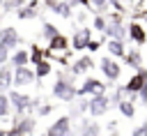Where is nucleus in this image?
<instances>
[{
  "label": "nucleus",
  "mask_w": 147,
  "mask_h": 136,
  "mask_svg": "<svg viewBox=\"0 0 147 136\" xmlns=\"http://www.w3.org/2000/svg\"><path fill=\"white\" fill-rule=\"evenodd\" d=\"M90 39H92V30H87V28L76 30V35H74V51H83Z\"/></svg>",
  "instance_id": "9"
},
{
  "label": "nucleus",
  "mask_w": 147,
  "mask_h": 136,
  "mask_svg": "<svg viewBox=\"0 0 147 136\" xmlns=\"http://www.w3.org/2000/svg\"><path fill=\"white\" fill-rule=\"evenodd\" d=\"M0 136H5V129H0Z\"/></svg>",
  "instance_id": "33"
},
{
  "label": "nucleus",
  "mask_w": 147,
  "mask_h": 136,
  "mask_svg": "<svg viewBox=\"0 0 147 136\" xmlns=\"http://www.w3.org/2000/svg\"><path fill=\"white\" fill-rule=\"evenodd\" d=\"M60 16H69L71 14V7H69V2H55V7H53Z\"/></svg>",
  "instance_id": "21"
},
{
  "label": "nucleus",
  "mask_w": 147,
  "mask_h": 136,
  "mask_svg": "<svg viewBox=\"0 0 147 136\" xmlns=\"http://www.w3.org/2000/svg\"><path fill=\"white\" fill-rule=\"evenodd\" d=\"M7 115H9V99L7 95L0 92V118H7Z\"/></svg>",
  "instance_id": "20"
},
{
  "label": "nucleus",
  "mask_w": 147,
  "mask_h": 136,
  "mask_svg": "<svg viewBox=\"0 0 147 136\" xmlns=\"http://www.w3.org/2000/svg\"><path fill=\"white\" fill-rule=\"evenodd\" d=\"M129 35H131V39L138 41V44H145V41H147V35H145L142 25H138V23H131V25H129Z\"/></svg>",
  "instance_id": "12"
},
{
  "label": "nucleus",
  "mask_w": 147,
  "mask_h": 136,
  "mask_svg": "<svg viewBox=\"0 0 147 136\" xmlns=\"http://www.w3.org/2000/svg\"><path fill=\"white\" fill-rule=\"evenodd\" d=\"M44 35H46L48 39H53V37H55V35H60V32H57V28H55V25L46 23V25H44Z\"/></svg>",
  "instance_id": "24"
},
{
  "label": "nucleus",
  "mask_w": 147,
  "mask_h": 136,
  "mask_svg": "<svg viewBox=\"0 0 147 136\" xmlns=\"http://www.w3.org/2000/svg\"><path fill=\"white\" fill-rule=\"evenodd\" d=\"M106 25H108V23H106L103 16H96V18H94V28H96V30H106Z\"/></svg>",
  "instance_id": "26"
},
{
  "label": "nucleus",
  "mask_w": 147,
  "mask_h": 136,
  "mask_svg": "<svg viewBox=\"0 0 147 136\" xmlns=\"http://www.w3.org/2000/svg\"><path fill=\"white\" fill-rule=\"evenodd\" d=\"M145 83H147V71H145V69H140L136 76H131V78H129V83H126L124 88H126V92H129V95H133V92H138Z\"/></svg>",
  "instance_id": "8"
},
{
  "label": "nucleus",
  "mask_w": 147,
  "mask_h": 136,
  "mask_svg": "<svg viewBox=\"0 0 147 136\" xmlns=\"http://www.w3.org/2000/svg\"><path fill=\"white\" fill-rule=\"evenodd\" d=\"M69 129H71V120L64 115V118H60L57 122H53L48 127L46 136H69Z\"/></svg>",
  "instance_id": "6"
},
{
  "label": "nucleus",
  "mask_w": 147,
  "mask_h": 136,
  "mask_svg": "<svg viewBox=\"0 0 147 136\" xmlns=\"http://www.w3.org/2000/svg\"><path fill=\"white\" fill-rule=\"evenodd\" d=\"M9 85H11V69L0 67V90H7Z\"/></svg>",
  "instance_id": "16"
},
{
  "label": "nucleus",
  "mask_w": 147,
  "mask_h": 136,
  "mask_svg": "<svg viewBox=\"0 0 147 136\" xmlns=\"http://www.w3.org/2000/svg\"><path fill=\"white\" fill-rule=\"evenodd\" d=\"M37 113H39V115H48V113H51V106H41Z\"/></svg>",
  "instance_id": "30"
},
{
  "label": "nucleus",
  "mask_w": 147,
  "mask_h": 136,
  "mask_svg": "<svg viewBox=\"0 0 147 136\" xmlns=\"http://www.w3.org/2000/svg\"><path fill=\"white\" fill-rule=\"evenodd\" d=\"M90 67H94V62H92V58H87V55H85V58H80V60L71 67V71H74V74H83V71H87Z\"/></svg>",
  "instance_id": "14"
},
{
  "label": "nucleus",
  "mask_w": 147,
  "mask_h": 136,
  "mask_svg": "<svg viewBox=\"0 0 147 136\" xmlns=\"http://www.w3.org/2000/svg\"><path fill=\"white\" fill-rule=\"evenodd\" d=\"M0 2H2V0H0Z\"/></svg>",
  "instance_id": "34"
},
{
  "label": "nucleus",
  "mask_w": 147,
  "mask_h": 136,
  "mask_svg": "<svg viewBox=\"0 0 147 136\" xmlns=\"http://www.w3.org/2000/svg\"><path fill=\"white\" fill-rule=\"evenodd\" d=\"M108 51H110L113 55H117V58H124V53H126V51H124V44L117 41V39H110V41H108Z\"/></svg>",
  "instance_id": "17"
},
{
  "label": "nucleus",
  "mask_w": 147,
  "mask_h": 136,
  "mask_svg": "<svg viewBox=\"0 0 147 136\" xmlns=\"http://www.w3.org/2000/svg\"><path fill=\"white\" fill-rule=\"evenodd\" d=\"M76 95H92V97H96V95H106V85L99 81V78H85V83H83V88L80 90H76Z\"/></svg>",
  "instance_id": "3"
},
{
  "label": "nucleus",
  "mask_w": 147,
  "mask_h": 136,
  "mask_svg": "<svg viewBox=\"0 0 147 136\" xmlns=\"http://www.w3.org/2000/svg\"><path fill=\"white\" fill-rule=\"evenodd\" d=\"M101 71L106 74V78H110V81H117V78H119V74H122V67H119L115 60H110V58H103V60H101Z\"/></svg>",
  "instance_id": "7"
},
{
  "label": "nucleus",
  "mask_w": 147,
  "mask_h": 136,
  "mask_svg": "<svg viewBox=\"0 0 147 136\" xmlns=\"http://www.w3.org/2000/svg\"><path fill=\"white\" fill-rule=\"evenodd\" d=\"M37 12L34 9H30V7H23V9H18V18H32Z\"/></svg>",
  "instance_id": "25"
},
{
  "label": "nucleus",
  "mask_w": 147,
  "mask_h": 136,
  "mask_svg": "<svg viewBox=\"0 0 147 136\" xmlns=\"http://www.w3.org/2000/svg\"><path fill=\"white\" fill-rule=\"evenodd\" d=\"M67 46H69V41H67V37H62V35H55V37L51 39V44H48L51 53H57V51H67Z\"/></svg>",
  "instance_id": "13"
},
{
  "label": "nucleus",
  "mask_w": 147,
  "mask_h": 136,
  "mask_svg": "<svg viewBox=\"0 0 147 136\" xmlns=\"http://www.w3.org/2000/svg\"><path fill=\"white\" fill-rule=\"evenodd\" d=\"M124 60L129 62V65H133V67H140V55L133 51V53H124Z\"/></svg>",
  "instance_id": "22"
},
{
  "label": "nucleus",
  "mask_w": 147,
  "mask_h": 136,
  "mask_svg": "<svg viewBox=\"0 0 147 136\" xmlns=\"http://www.w3.org/2000/svg\"><path fill=\"white\" fill-rule=\"evenodd\" d=\"M0 44H2L5 48L16 46V44H18V32H16L14 28H5V30H0Z\"/></svg>",
  "instance_id": "10"
},
{
  "label": "nucleus",
  "mask_w": 147,
  "mask_h": 136,
  "mask_svg": "<svg viewBox=\"0 0 147 136\" xmlns=\"http://www.w3.org/2000/svg\"><path fill=\"white\" fill-rule=\"evenodd\" d=\"M131 136H147V124H140V127H136Z\"/></svg>",
  "instance_id": "28"
},
{
  "label": "nucleus",
  "mask_w": 147,
  "mask_h": 136,
  "mask_svg": "<svg viewBox=\"0 0 147 136\" xmlns=\"http://www.w3.org/2000/svg\"><path fill=\"white\" fill-rule=\"evenodd\" d=\"M7 99H9V106H14L18 113H23V111H28L30 106H32V99L28 97V95H23V92H9L7 95Z\"/></svg>",
  "instance_id": "5"
},
{
  "label": "nucleus",
  "mask_w": 147,
  "mask_h": 136,
  "mask_svg": "<svg viewBox=\"0 0 147 136\" xmlns=\"http://www.w3.org/2000/svg\"><path fill=\"white\" fill-rule=\"evenodd\" d=\"M11 62L16 65V67H25L28 62H30V55H28V51H23V48H18L14 55H11Z\"/></svg>",
  "instance_id": "15"
},
{
  "label": "nucleus",
  "mask_w": 147,
  "mask_h": 136,
  "mask_svg": "<svg viewBox=\"0 0 147 136\" xmlns=\"http://www.w3.org/2000/svg\"><path fill=\"white\" fill-rule=\"evenodd\" d=\"M5 60H7V48H5L2 44H0V65H2Z\"/></svg>",
  "instance_id": "29"
},
{
  "label": "nucleus",
  "mask_w": 147,
  "mask_h": 136,
  "mask_svg": "<svg viewBox=\"0 0 147 136\" xmlns=\"http://www.w3.org/2000/svg\"><path fill=\"white\" fill-rule=\"evenodd\" d=\"M117 108H119V113H122L124 118H133V113H136V108H133L131 99H126V101H119V104H117Z\"/></svg>",
  "instance_id": "19"
},
{
  "label": "nucleus",
  "mask_w": 147,
  "mask_h": 136,
  "mask_svg": "<svg viewBox=\"0 0 147 136\" xmlns=\"http://www.w3.org/2000/svg\"><path fill=\"white\" fill-rule=\"evenodd\" d=\"M53 95H55L57 99H62V101H74L76 90H74V85H71L69 81L60 78V81H55V85H53Z\"/></svg>",
  "instance_id": "2"
},
{
  "label": "nucleus",
  "mask_w": 147,
  "mask_h": 136,
  "mask_svg": "<svg viewBox=\"0 0 147 136\" xmlns=\"http://www.w3.org/2000/svg\"><path fill=\"white\" fill-rule=\"evenodd\" d=\"M76 2H83V5H87V7H90V0H76Z\"/></svg>",
  "instance_id": "32"
},
{
  "label": "nucleus",
  "mask_w": 147,
  "mask_h": 136,
  "mask_svg": "<svg viewBox=\"0 0 147 136\" xmlns=\"http://www.w3.org/2000/svg\"><path fill=\"white\" fill-rule=\"evenodd\" d=\"M108 108H110V97H106V95H96V97H92V99L87 101V111H90L92 118L106 115Z\"/></svg>",
  "instance_id": "1"
},
{
  "label": "nucleus",
  "mask_w": 147,
  "mask_h": 136,
  "mask_svg": "<svg viewBox=\"0 0 147 136\" xmlns=\"http://www.w3.org/2000/svg\"><path fill=\"white\" fill-rule=\"evenodd\" d=\"M32 81H34V71L28 67H16V71L11 74V85L23 88V85H30Z\"/></svg>",
  "instance_id": "4"
},
{
  "label": "nucleus",
  "mask_w": 147,
  "mask_h": 136,
  "mask_svg": "<svg viewBox=\"0 0 147 136\" xmlns=\"http://www.w3.org/2000/svg\"><path fill=\"white\" fill-rule=\"evenodd\" d=\"M99 46H101V41H99V39H90V41H87V46H85V48H87V51H92V53H94V51H96V48H99Z\"/></svg>",
  "instance_id": "27"
},
{
  "label": "nucleus",
  "mask_w": 147,
  "mask_h": 136,
  "mask_svg": "<svg viewBox=\"0 0 147 136\" xmlns=\"http://www.w3.org/2000/svg\"><path fill=\"white\" fill-rule=\"evenodd\" d=\"M48 74H51V62L48 60H39L37 69H34V78H41V76H48Z\"/></svg>",
  "instance_id": "18"
},
{
  "label": "nucleus",
  "mask_w": 147,
  "mask_h": 136,
  "mask_svg": "<svg viewBox=\"0 0 147 136\" xmlns=\"http://www.w3.org/2000/svg\"><path fill=\"white\" fill-rule=\"evenodd\" d=\"M28 55H30V60H32V62L37 65V62H39V60L44 58V51H41L39 46H32V53H28Z\"/></svg>",
  "instance_id": "23"
},
{
  "label": "nucleus",
  "mask_w": 147,
  "mask_h": 136,
  "mask_svg": "<svg viewBox=\"0 0 147 136\" xmlns=\"http://www.w3.org/2000/svg\"><path fill=\"white\" fill-rule=\"evenodd\" d=\"M92 5H94V7H103L106 0H90V7H92Z\"/></svg>",
  "instance_id": "31"
},
{
  "label": "nucleus",
  "mask_w": 147,
  "mask_h": 136,
  "mask_svg": "<svg viewBox=\"0 0 147 136\" xmlns=\"http://www.w3.org/2000/svg\"><path fill=\"white\" fill-rule=\"evenodd\" d=\"M106 32H108L113 39H117V41H122V39L126 37V30L119 25V21H110V23L106 25Z\"/></svg>",
  "instance_id": "11"
}]
</instances>
